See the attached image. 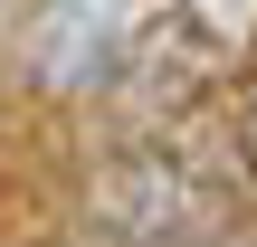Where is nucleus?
Segmentation results:
<instances>
[{
    "label": "nucleus",
    "mask_w": 257,
    "mask_h": 247,
    "mask_svg": "<svg viewBox=\"0 0 257 247\" xmlns=\"http://www.w3.org/2000/svg\"><path fill=\"white\" fill-rule=\"evenodd\" d=\"M238 162H248V171H257V95H248V105H238Z\"/></svg>",
    "instance_id": "nucleus-2"
},
{
    "label": "nucleus",
    "mask_w": 257,
    "mask_h": 247,
    "mask_svg": "<svg viewBox=\"0 0 257 247\" xmlns=\"http://www.w3.org/2000/svg\"><path fill=\"white\" fill-rule=\"evenodd\" d=\"M219 76H229V38H219L200 10H153V19L134 29V48H124V86L153 95V105H191V95H210Z\"/></svg>",
    "instance_id": "nucleus-1"
}]
</instances>
